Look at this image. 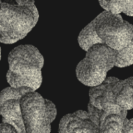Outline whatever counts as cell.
Listing matches in <instances>:
<instances>
[{"instance_id":"5","label":"cell","mask_w":133,"mask_h":133,"mask_svg":"<svg viewBox=\"0 0 133 133\" xmlns=\"http://www.w3.org/2000/svg\"><path fill=\"white\" fill-rule=\"evenodd\" d=\"M20 106L26 133H50L51 123L57 116L52 101L32 91L23 96Z\"/></svg>"},{"instance_id":"9","label":"cell","mask_w":133,"mask_h":133,"mask_svg":"<svg viewBox=\"0 0 133 133\" xmlns=\"http://www.w3.org/2000/svg\"><path fill=\"white\" fill-rule=\"evenodd\" d=\"M58 133H97V127L88 112L78 110L61 119Z\"/></svg>"},{"instance_id":"3","label":"cell","mask_w":133,"mask_h":133,"mask_svg":"<svg viewBox=\"0 0 133 133\" xmlns=\"http://www.w3.org/2000/svg\"><path fill=\"white\" fill-rule=\"evenodd\" d=\"M8 61L6 80L10 87H27L34 91L40 88L44 57L37 48L28 44L19 45L10 52Z\"/></svg>"},{"instance_id":"6","label":"cell","mask_w":133,"mask_h":133,"mask_svg":"<svg viewBox=\"0 0 133 133\" xmlns=\"http://www.w3.org/2000/svg\"><path fill=\"white\" fill-rule=\"evenodd\" d=\"M122 80L114 77H107L100 85L91 87L88 103L107 113L127 116V110L117 105V99L121 88Z\"/></svg>"},{"instance_id":"2","label":"cell","mask_w":133,"mask_h":133,"mask_svg":"<svg viewBox=\"0 0 133 133\" xmlns=\"http://www.w3.org/2000/svg\"><path fill=\"white\" fill-rule=\"evenodd\" d=\"M0 41L14 44L23 38L36 24L39 15L33 1L1 0Z\"/></svg>"},{"instance_id":"7","label":"cell","mask_w":133,"mask_h":133,"mask_svg":"<svg viewBox=\"0 0 133 133\" xmlns=\"http://www.w3.org/2000/svg\"><path fill=\"white\" fill-rule=\"evenodd\" d=\"M32 91V88L27 87H7L1 92L0 110L2 122L14 126L19 133H26L21 111V99L24 95Z\"/></svg>"},{"instance_id":"14","label":"cell","mask_w":133,"mask_h":133,"mask_svg":"<svg viewBox=\"0 0 133 133\" xmlns=\"http://www.w3.org/2000/svg\"><path fill=\"white\" fill-rule=\"evenodd\" d=\"M124 133H133V118L127 120L125 127Z\"/></svg>"},{"instance_id":"11","label":"cell","mask_w":133,"mask_h":133,"mask_svg":"<svg viewBox=\"0 0 133 133\" xmlns=\"http://www.w3.org/2000/svg\"><path fill=\"white\" fill-rule=\"evenodd\" d=\"M99 3L105 10L114 14H120L123 12L127 16H133V1H99Z\"/></svg>"},{"instance_id":"10","label":"cell","mask_w":133,"mask_h":133,"mask_svg":"<svg viewBox=\"0 0 133 133\" xmlns=\"http://www.w3.org/2000/svg\"><path fill=\"white\" fill-rule=\"evenodd\" d=\"M117 105L125 110L133 109V77L122 80Z\"/></svg>"},{"instance_id":"12","label":"cell","mask_w":133,"mask_h":133,"mask_svg":"<svg viewBox=\"0 0 133 133\" xmlns=\"http://www.w3.org/2000/svg\"><path fill=\"white\" fill-rule=\"evenodd\" d=\"M133 64V42L127 48L118 51L116 66L118 68L129 66Z\"/></svg>"},{"instance_id":"13","label":"cell","mask_w":133,"mask_h":133,"mask_svg":"<svg viewBox=\"0 0 133 133\" xmlns=\"http://www.w3.org/2000/svg\"><path fill=\"white\" fill-rule=\"evenodd\" d=\"M0 133H19L16 129L12 125L1 122L0 125Z\"/></svg>"},{"instance_id":"4","label":"cell","mask_w":133,"mask_h":133,"mask_svg":"<svg viewBox=\"0 0 133 133\" xmlns=\"http://www.w3.org/2000/svg\"><path fill=\"white\" fill-rule=\"evenodd\" d=\"M118 55V51L106 45H94L87 51L85 58L77 66L78 80L90 87L102 84L107 79L108 71L116 66Z\"/></svg>"},{"instance_id":"1","label":"cell","mask_w":133,"mask_h":133,"mask_svg":"<svg viewBox=\"0 0 133 133\" xmlns=\"http://www.w3.org/2000/svg\"><path fill=\"white\" fill-rule=\"evenodd\" d=\"M78 42L85 51L98 44L122 50L133 42V25L120 14L104 10L82 30Z\"/></svg>"},{"instance_id":"8","label":"cell","mask_w":133,"mask_h":133,"mask_svg":"<svg viewBox=\"0 0 133 133\" xmlns=\"http://www.w3.org/2000/svg\"><path fill=\"white\" fill-rule=\"evenodd\" d=\"M88 114L97 127V133H124L127 116L107 113L88 104Z\"/></svg>"}]
</instances>
